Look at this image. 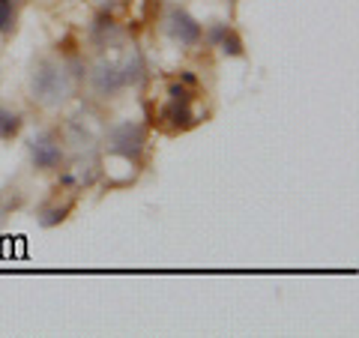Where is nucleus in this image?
Instances as JSON below:
<instances>
[{
    "instance_id": "f257e3e1",
    "label": "nucleus",
    "mask_w": 359,
    "mask_h": 338,
    "mask_svg": "<svg viewBox=\"0 0 359 338\" xmlns=\"http://www.w3.org/2000/svg\"><path fill=\"white\" fill-rule=\"evenodd\" d=\"M75 90H78V81L69 75V69H66L63 58L39 54V58L30 63L27 93H30V102L36 108H42V111L63 108L75 96Z\"/></svg>"
},
{
    "instance_id": "f03ea898",
    "label": "nucleus",
    "mask_w": 359,
    "mask_h": 338,
    "mask_svg": "<svg viewBox=\"0 0 359 338\" xmlns=\"http://www.w3.org/2000/svg\"><path fill=\"white\" fill-rule=\"evenodd\" d=\"M201 123L195 111V87H186L180 78L165 81V99L153 114V126H159L168 135H183Z\"/></svg>"
},
{
    "instance_id": "7ed1b4c3",
    "label": "nucleus",
    "mask_w": 359,
    "mask_h": 338,
    "mask_svg": "<svg viewBox=\"0 0 359 338\" xmlns=\"http://www.w3.org/2000/svg\"><path fill=\"white\" fill-rule=\"evenodd\" d=\"M147 141H150V126L141 120H117L105 129V153L111 159H123L138 168L147 153Z\"/></svg>"
},
{
    "instance_id": "20e7f679",
    "label": "nucleus",
    "mask_w": 359,
    "mask_h": 338,
    "mask_svg": "<svg viewBox=\"0 0 359 338\" xmlns=\"http://www.w3.org/2000/svg\"><path fill=\"white\" fill-rule=\"evenodd\" d=\"M159 33L165 39H171L180 48L192 51L201 45V36H204V25L201 18H195L186 6L180 4H165L159 13Z\"/></svg>"
},
{
    "instance_id": "39448f33",
    "label": "nucleus",
    "mask_w": 359,
    "mask_h": 338,
    "mask_svg": "<svg viewBox=\"0 0 359 338\" xmlns=\"http://www.w3.org/2000/svg\"><path fill=\"white\" fill-rule=\"evenodd\" d=\"M27 159L39 174H54L66 165V144L60 138V132L42 129L33 132L27 138Z\"/></svg>"
},
{
    "instance_id": "423d86ee",
    "label": "nucleus",
    "mask_w": 359,
    "mask_h": 338,
    "mask_svg": "<svg viewBox=\"0 0 359 338\" xmlns=\"http://www.w3.org/2000/svg\"><path fill=\"white\" fill-rule=\"evenodd\" d=\"M84 81H87L90 93H93L96 99H114L117 93H123V90H126L117 60H108V58H99L96 63H90Z\"/></svg>"
},
{
    "instance_id": "0eeeda50",
    "label": "nucleus",
    "mask_w": 359,
    "mask_h": 338,
    "mask_svg": "<svg viewBox=\"0 0 359 338\" xmlns=\"http://www.w3.org/2000/svg\"><path fill=\"white\" fill-rule=\"evenodd\" d=\"M87 36H90V42L96 45L99 51H108V48H117V45L126 39V30H123L117 21H114V15L111 13H96L93 15V21H90V27H87Z\"/></svg>"
},
{
    "instance_id": "6e6552de",
    "label": "nucleus",
    "mask_w": 359,
    "mask_h": 338,
    "mask_svg": "<svg viewBox=\"0 0 359 338\" xmlns=\"http://www.w3.org/2000/svg\"><path fill=\"white\" fill-rule=\"evenodd\" d=\"M117 66H120V75H123V84H126V90H129V87H141V84L150 78L147 60H144V54L135 51V48H132L123 60H117Z\"/></svg>"
},
{
    "instance_id": "1a4fd4ad",
    "label": "nucleus",
    "mask_w": 359,
    "mask_h": 338,
    "mask_svg": "<svg viewBox=\"0 0 359 338\" xmlns=\"http://www.w3.org/2000/svg\"><path fill=\"white\" fill-rule=\"evenodd\" d=\"M21 129H25V114H18V111L0 105V141L18 138Z\"/></svg>"
},
{
    "instance_id": "9d476101",
    "label": "nucleus",
    "mask_w": 359,
    "mask_h": 338,
    "mask_svg": "<svg viewBox=\"0 0 359 338\" xmlns=\"http://www.w3.org/2000/svg\"><path fill=\"white\" fill-rule=\"evenodd\" d=\"M69 212H72V201H66V204H42L36 210V219L42 228H57L60 222H66Z\"/></svg>"
},
{
    "instance_id": "9b49d317",
    "label": "nucleus",
    "mask_w": 359,
    "mask_h": 338,
    "mask_svg": "<svg viewBox=\"0 0 359 338\" xmlns=\"http://www.w3.org/2000/svg\"><path fill=\"white\" fill-rule=\"evenodd\" d=\"M21 0H0V36H13L18 27Z\"/></svg>"
},
{
    "instance_id": "f8f14e48",
    "label": "nucleus",
    "mask_w": 359,
    "mask_h": 338,
    "mask_svg": "<svg viewBox=\"0 0 359 338\" xmlns=\"http://www.w3.org/2000/svg\"><path fill=\"white\" fill-rule=\"evenodd\" d=\"M219 51L224 54V58H245V42L237 33V27H231L228 33H224V39L219 42Z\"/></svg>"
}]
</instances>
